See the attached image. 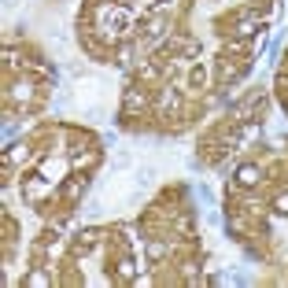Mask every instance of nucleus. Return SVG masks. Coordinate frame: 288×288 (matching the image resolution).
<instances>
[{
    "mask_svg": "<svg viewBox=\"0 0 288 288\" xmlns=\"http://www.w3.org/2000/svg\"><path fill=\"white\" fill-rule=\"evenodd\" d=\"M11 96H15V100H30V96H34V85H30V82H19Z\"/></svg>",
    "mask_w": 288,
    "mask_h": 288,
    "instance_id": "obj_4",
    "label": "nucleus"
},
{
    "mask_svg": "<svg viewBox=\"0 0 288 288\" xmlns=\"http://www.w3.org/2000/svg\"><path fill=\"white\" fill-rule=\"evenodd\" d=\"M236 181L244 185V188H251V185L262 181V174H259V166H240V170H236Z\"/></svg>",
    "mask_w": 288,
    "mask_h": 288,
    "instance_id": "obj_1",
    "label": "nucleus"
},
{
    "mask_svg": "<svg viewBox=\"0 0 288 288\" xmlns=\"http://www.w3.org/2000/svg\"><path fill=\"white\" fill-rule=\"evenodd\" d=\"M274 211L288 218V192H284V196H277V203H274Z\"/></svg>",
    "mask_w": 288,
    "mask_h": 288,
    "instance_id": "obj_8",
    "label": "nucleus"
},
{
    "mask_svg": "<svg viewBox=\"0 0 288 288\" xmlns=\"http://www.w3.org/2000/svg\"><path fill=\"white\" fill-rule=\"evenodd\" d=\"M159 4H174V0H159Z\"/></svg>",
    "mask_w": 288,
    "mask_h": 288,
    "instance_id": "obj_10",
    "label": "nucleus"
},
{
    "mask_svg": "<svg viewBox=\"0 0 288 288\" xmlns=\"http://www.w3.org/2000/svg\"><path fill=\"white\" fill-rule=\"evenodd\" d=\"M78 192H85V178H74V181L67 185V196H70V200L78 196Z\"/></svg>",
    "mask_w": 288,
    "mask_h": 288,
    "instance_id": "obj_7",
    "label": "nucleus"
},
{
    "mask_svg": "<svg viewBox=\"0 0 288 288\" xmlns=\"http://www.w3.org/2000/svg\"><path fill=\"white\" fill-rule=\"evenodd\" d=\"M118 277H122V281L133 277V259H122V262H118Z\"/></svg>",
    "mask_w": 288,
    "mask_h": 288,
    "instance_id": "obj_6",
    "label": "nucleus"
},
{
    "mask_svg": "<svg viewBox=\"0 0 288 288\" xmlns=\"http://www.w3.org/2000/svg\"><path fill=\"white\" fill-rule=\"evenodd\" d=\"M140 104H144V96H140L137 89H130V92H126V111H137Z\"/></svg>",
    "mask_w": 288,
    "mask_h": 288,
    "instance_id": "obj_5",
    "label": "nucleus"
},
{
    "mask_svg": "<svg viewBox=\"0 0 288 288\" xmlns=\"http://www.w3.org/2000/svg\"><path fill=\"white\" fill-rule=\"evenodd\" d=\"M30 284H48V274H44V270H37V274H30Z\"/></svg>",
    "mask_w": 288,
    "mask_h": 288,
    "instance_id": "obj_9",
    "label": "nucleus"
},
{
    "mask_svg": "<svg viewBox=\"0 0 288 288\" xmlns=\"http://www.w3.org/2000/svg\"><path fill=\"white\" fill-rule=\"evenodd\" d=\"M100 163V152H85V155H74V166H96Z\"/></svg>",
    "mask_w": 288,
    "mask_h": 288,
    "instance_id": "obj_2",
    "label": "nucleus"
},
{
    "mask_svg": "<svg viewBox=\"0 0 288 288\" xmlns=\"http://www.w3.org/2000/svg\"><path fill=\"white\" fill-rule=\"evenodd\" d=\"M255 30H259V26H255L251 19H244V22H236V26H233V34H236V37H251Z\"/></svg>",
    "mask_w": 288,
    "mask_h": 288,
    "instance_id": "obj_3",
    "label": "nucleus"
}]
</instances>
